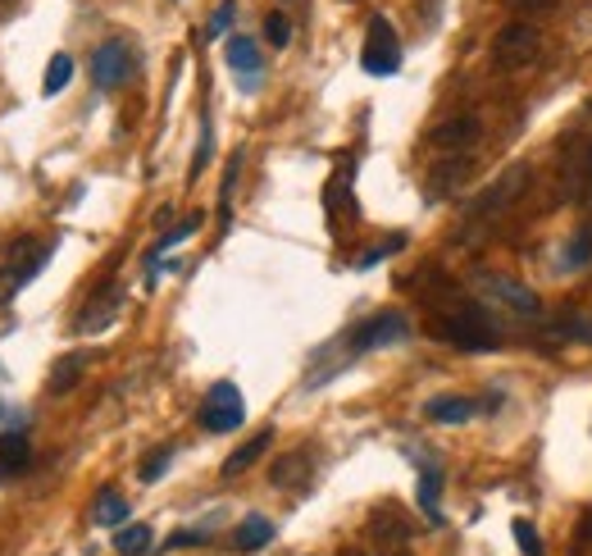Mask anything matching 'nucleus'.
Here are the masks:
<instances>
[{
    "mask_svg": "<svg viewBox=\"0 0 592 556\" xmlns=\"http://www.w3.org/2000/svg\"><path fill=\"white\" fill-rule=\"evenodd\" d=\"M433 333H438L443 343L460 347V352H492L496 343H502V333L492 329L488 311H479L474 301H460L451 315H438L433 320Z\"/></svg>",
    "mask_w": 592,
    "mask_h": 556,
    "instance_id": "nucleus-1",
    "label": "nucleus"
},
{
    "mask_svg": "<svg viewBox=\"0 0 592 556\" xmlns=\"http://www.w3.org/2000/svg\"><path fill=\"white\" fill-rule=\"evenodd\" d=\"M543 55V33L534 23H506L502 33H496V42H492V65L502 69V74H520V69H528L534 59Z\"/></svg>",
    "mask_w": 592,
    "mask_h": 556,
    "instance_id": "nucleus-2",
    "label": "nucleus"
},
{
    "mask_svg": "<svg viewBox=\"0 0 592 556\" xmlns=\"http://www.w3.org/2000/svg\"><path fill=\"white\" fill-rule=\"evenodd\" d=\"M360 69L369 78H392L401 69V37H396V27L383 14L369 19V37H365V51H360Z\"/></svg>",
    "mask_w": 592,
    "mask_h": 556,
    "instance_id": "nucleus-3",
    "label": "nucleus"
},
{
    "mask_svg": "<svg viewBox=\"0 0 592 556\" xmlns=\"http://www.w3.org/2000/svg\"><path fill=\"white\" fill-rule=\"evenodd\" d=\"M406 337H411V320L401 315V311H383V315L360 320V324L347 333V347H351V356H360V352H373V347L406 343Z\"/></svg>",
    "mask_w": 592,
    "mask_h": 556,
    "instance_id": "nucleus-4",
    "label": "nucleus"
},
{
    "mask_svg": "<svg viewBox=\"0 0 592 556\" xmlns=\"http://www.w3.org/2000/svg\"><path fill=\"white\" fill-rule=\"evenodd\" d=\"M246 420V407H242V392L237 383H214L205 392V407H201V429H210V434H233V429H242Z\"/></svg>",
    "mask_w": 592,
    "mask_h": 556,
    "instance_id": "nucleus-5",
    "label": "nucleus"
},
{
    "mask_svg": "<svg viewBox=\"0 0 592 556\" xmlns=\"http://www.w3.org/2000/svg\"><path fill=\"white\" fill-rule=\"evenodd\" d=\"M479 137H483L479 114H451V119H443V123H433V129H428V146L438 151V156H460V151L479 146Z\"/></svg>",
    "mask_w": 592,
    "mask_h": 556,
    "instance_id": "nucleus-6",
    "label": "nucleus"
},
{
    "mask_svg": "<svg viewBox=\"0 0 592 556\" xmlns=\"http://www.w3.org/2000/svg\"><path fill=\"white\" fill-rule=\"evenodd\" d=\"M474 283L483 288V297H492V301H502L506 311H515V315H538V292H528L524 283H515V278H506V274H492V269H483Z\"/></svg>",
    "mask_w": 592,
    "mask_h": 556,
    "instance_id": "nucleus-7",
    "label": "nucleus"
},
{
    "mask_svg": "<svg viewBox=\"0 0 592 556\" xmlns=\"http://www.w3.org/2000/svg\"><path fill=\"white\" fill-rule=\"evenodd\" d=\"M133 74V51L123 46V42H105L97 46V55H91V82H97L101 91H114L123 87Z\"/></svg>",
    "mask_w": 592,
    "mask_h": 556,
    "instance_id": "nucleus-8",
    "label": "nucleus"
},
{
    "mask_svg": "<svg viewBox=\"0 0 592 556\" xmlns=\"http://www.w3.org/2000/svg\"><path fill=\"white\" fill-rule=\"evenodd\" d=\"M46 256H51V246L46 242H37V237H23L14 252H10V265H5V288L14 292V288H23L27 278H33L42 265H46Z\"/></svg>",
    "mask_w": 592,
    "mask_h": 556,
    "instance_id": "nucleus-9",
    "label": "nucleus"
},
{
    "mask_svg": "<svg viewBox=\"0 0 592 556\" xmlns=\"http://www.w3.org/2000/svg\"><path fill=\"white\" fill-rule=\"evenodd\" d=\"M524 178H528V169H524V165H511V169H506V178L496 182V188L474 205V220H483V214H492V210H506V205L524 192Z\"/></svg>",
    "mask_w": 592,
    "mask_h": 556,
    "instance_id": "nucleus-10",
    "label": "nucleus"
},
{
    "mask_svg": "<svg viewBox=\"0 0 592 556\" xmlns=\"http://www.w3.org/2000/svg\"><path fill=\"white\" fill-rule=\"evenodd\" d=\"M310 452H288V456H278L273 466H269V483L273 488H305L310 483Z\"/></svg>",
    "mask_w": 592,
    "mask_h": 556,
    "instance_id": "nucleus-11",
    "label": "nucleus"
},
{
    "mask_svg": "<svg viewBox=\"0 0 592 556\" xmlns=\"http://www.w3.org/2000/svg\"><path fill=\"white\" fill-rule=\"evenodd\" d=\"M424 415L433 424H465V420L479 415V401H470V397H433L424 407Z\"/></svg>",
    "mask_w": 592,
    "mask_h": 556,
    "instance_id": "nucleus-12",
    "label": "nucleus"
},
{
    "mask_svg": "<svg viewBox=\"0 0 592 556\" xmlns=\"http://www.w3.org/2000/svg\"><path fill=\"white\" fill-rule=\"evenodd\" d=\"M269 443H273V429H260V434L256 438H246L228 460H224V479H237L242 470H252L256 466V460L269 452Z\"/></svg>",
    "mask_w": 592,
    "mask_h": 556,
    "instance_id": "nucleus-13",
    "label": "nucleus"
},
{
    "mask_svg": "<svg viewBox=\"0 0 592 556\" xmlns=\"http://www.w3.org/2000/svg\"><path fill=\"white\" fill-rule=\"evenodd\" d=\"M269 538H273V524L265 515H246L233 530V547L237 552H260V547H269Z\"/></svg>",
    "mask_w": 592,
    "mask_h": 556,
    "instance_id": "nucleus-14",
    "label": "nucleus"
},
{
    "mask_svg": "<svg viewBox=\"0 0 592 556\" xmlns=\"http://www.w3.org/2000/svg\"><path fill=\"white\" fill-rule=\"evenodd\" d=\"M470 169H474V160L470 156H451V160H443L438 169H433V192H456L465 178H470Z\"/></svg>",
    "mask_w": 592,
    "mask_h": 556,
    "instance_id": "nucleus-15",
    "label": "nucleus"
},
{
    "mask_svg": "<svg viewBox=\"0 0 592 556\" xmlns=\"http://www.w3.org/2000/svg\"><path fill=\"white\" fill-rule=\"evenodd\" d=\"M97 524H105V530H123V524H129V502H123V492H114V488L97 492Z\"/></svg>",
    "mask_w": 592,
    "mask_h": 556,
    "instance_id": "nucleus-16",
    "label": "nucleus"
},
{
    "mask_svg": "<svg viewBox=\"0 0 592 556\" xmlns=\"http://www.w3.org/2000/svg\"><path fill=\"white\" fill-rule=\"evenodd\" d=\"M228 65L237 69V78H256L260 74V46L252 37H228Z\"/></svg>",
    "mask_w": 592,
    "mask_h": 556,
    "instance_id": "nucleus-17",
    "label": "nucleus"
},
{
    "mask_svg": "<svg viewBox=\"0 0 592 556\" xmlns=\"http://www.w3.org/2000/svg\"><path fill=\"white\" fill-rule=\"evenodd\" d=\"M82 369H87V356H65L55 369H51V379H46V388L55 392V397H65V392H74L78 388V379H82Z\"/></svg>",
    "mask_w": 592,
    "mask_h": 556,
    "instance_id": "nucleus-18",
    "label": "nucleus"
},
{
    "mask_svg": "<svg viewBox=\"0 0 592 556\" xmlns=\"http://www.w3.org/2000/svg\"><path fill=\"white\" fill-rule=\"evenodd\" d=\"M588 265H592V229L574 233V237L566 242V252H560V274H579V269H588Z\"/></svg>",
    "mask_w": 592,
    "mask_h": 556,
    "instance_id": "nucleus-19",
    "label": "nucleus"
},
{
    "mask_svg": "<svg viewBox=\"0 0 592 556\" xmlns=\"http://www.w3.org/2000/svg\"><path fill=\"white\" fill-rule=\"evenodd\" d=\"M150 543H155L150 524H123V530L114 534V552H119V556H146Z\"/></svg>",
    "mask_w": 592,
    "mask_h": 556,
    "instance_id": "nucleus-20",
    "label": "nucleus"
},
{
    "mask_svg": "<svg viewBox=\"0 0 592 556\" xmlns=\"http://www.w3.org/2000/svg\"><path fill=\"white\" fill-rule=\"evenodd\" d=\"M438 498H443V470H424L420 475V511L433 520V524H443V511H438Z\"/></svg>",
    "mask_w": 592,
    "mask_h": 556,
    "instance_id": "nucleus-21",
    "label": "nucleus"
},
{
    "mask_svg": "<svg viewBox=\"0 0 592 556\" xmlns=\"http://www.w3.org/2000/svg\"><path fill=\"white\" fill-rule=\"evenodd\" d=\"M369 530L379 534V538H388V543H406V538H411V524L396 515V507H383L379 515L369 520Z\"/></svg>",
    "mask_w": 592,
    "mask_h": 556,
    "instance_id": "nucleus-22",
    "label": "nucleus"
},
{
    "mask_svg": "<svg viewBox=\"0 0 592 556\" xmlns=\"http://www.w3.org/2000/svg\"><path fill=\"white\" fill-rule=\"evenodd\" d=\"M27 460H33V443H27L23 434H0V466L23 470Z\"/></svg>",
    "mask_w": 592,
    "mask_h": 556,
    "instance_id": "nucleus-23",
    "label": "nucleus"
},
{
    "mask_svg": "<svg viewBox=\"0 0 592 556\" xmlns=\"http://www.w3.org/2000/svg\"><path fill=\"white\" fill-rule=\"evenodd\" d=\"M69 78H74V59H69V55H55L51 65H46V82H42V91H46V97H59V91L69 87Z\"/></svg>",
    "mask_w": 592,
    "mask_h": 556,
    "instance_id": "nucleus-24",
    "label": "nucleus"
},
{
    "mask_svg": "<svg viewBox=\"0 0 592 556\" xmlns=\"http://www.w3.org/2000/svg\"><path fill=\"white\" fill-rule=\"evenodd\" d=\"M511 534H515V543H520V552H524V556H547L543 534H538L528 520H515V524H511Z\"/></svg>",
    "mask_w": 592,
    "mask_h": 556,
    "instance_id": "nucleus-25",
    "label": "nucleus"
},
{
    "mask_svg": "<svg viewBox=\"0 0 592 556\" xmlns=\"http://www.w3.org/2000/svg\"><path fill=\"white\" fill-rule=\"evenodd\" d=\"M265 37H269L273 51H283V46L292 42V19H288V14H278V10L265 14Z\"/></svg>",
    "mask_w": 592,
    "mask_h": 556,
    "instance_id": "nucleus-26",
    "label": "nucleus"
},
{
    "mask_svg": "<svg viewBox=\"0 0 592 556\" xmlns=\"http://www.w3.org/2000/svg\"><path fill=\"white\" fill-rule=\"evenodd\" d=\"M169 460H174V447H155V452H146V460H142V479L146 483H155V479H160L165 470H169Z\"/></svg>",
    "mask_w": 592,
    "mask_h": 556,
    "instance_id": "nucleus-27",
    "label": "nucleus"
},
{
    "mask_svg": "<svg viewBox=\"0 0 592 556\" xmlns=\"http://www.w3.org/2000/svg\"><path fill=\"white\" fill-rule=\"evenodd\" d=\"M237 174H242V156H233V160H228V169H224V192H220V214H224V224H228V205H233Z\"/></svg>",
    "mask_w": 592,
    "mask_h": 556,
    "instance_id": "nucleus-28",
    "label": "nucleus"
},
{
    "mask_svg": "<svg viewBox=\"0 0 592 556\" xmlns=\"http://www.w3.org/2000/svg\"><path fill=\"white\" fill-rule=\"evenodd\" d=\"M197 229H201V214H192V220H182V224H178L174 233H165V237H160V246H155V256H160V252H169V246H174V242H182V237H192Z\"/></svg>",
    "mask_w": 592,
    "mask_h": 556,
    "instance_id": "nucleus-29",
    "label": "nucleus"
},
{
    "mask_svg": "<svg viewBox=\"0 0 592 556\" xmlns=\"http://www.w3.org/2000/svg\"><path fill=\"white\" fill-rule=\"evenodd\" d=\"M205 538H210L205 530H182V534H169V543H165V547H169V552H178V547H192V543H205Z\"/></svg>",
    "mask_w": 592,
    "mask_h": 556,
    "instance_id": "nucleus-30",
    "label": "nucleus"
},
{
    "mask_svg": "<svg viewBox=\"0 0 592 556\" xmlns=\"http://www.w3.org/2000/svg\"><path fill=\"white\" fill-rule=\"evenodd\" d=\"M401 242H406V237H392L388 246H369V252L360 256V269H369V265H379V260H383L388 252H396V246H401Z\"/></svg>",
    "mask_w": 592,
    "mask_h": 556,
    "instance_id": "nucleus-31",
    "label": "nucleus"
},
{
    "mask_svg": "<svg viewBox=\"0 0 592 556\" xmlns=\"http://www.w3.org/2000/svg\"><path fill=\"white\" fill-rule=\"evenodd\" d=\"M511 5H515L520 14H551L560 0H511Z\"/></svg>",
    "mask_w": 592,
    "mask_h": 556,
    "instance_id": "nucleus-32",
    "label": "nucleus"
},
{
    "mask_svg": "<svg viewBox=\"0 0 592 556\" xmlns=\"http://www.w3.org/2000/svg\"><path fill=\"white\" fill-rule=\"evenodd\" d=\"M228 23H233V0H224V5L214 10V19H210V37H220Z\"/></svg>",
    "mask_w": 592,
    "mask_h": 556,
    "instance_id": "nucleus-33",
    "label": "nucleus"
},
{
    "mask_svg": "<svg viewBox=\"0 0 592 556\" xmlns=\"http://www.w3.org/2000/svg\"><path fill=\"white\" fill-rule=\"evenodd\" d=\"M583 543H592V511H588V520H583Z\"/></svg>",
    "mask_w": 592,
    "mask_h": 556,
    "instance_id": "nucleus-34",
    "label": "nucleus"
},
{
    "mask_svg": "<svg viewBox=\"0 0 592 556\" xmlns=\"http://www.w3.org/2000/svg\"><path fill=\"white\" fill-rule=\"evenodd\" d=\"M10 10H14V0H0V19H5Z\"/></svg>",
    "mask_w": 592,
    "mask_h": 556,
    "instance_id": "nucleus-35",
    "label": "nucleus"
},
{
    "mask_svg": "<svg viewBox=\"0 0 592 556\" xmlns=\"http://www.w3.org/2000/svg\"><path fill=\"white\" fill-rule=\"evenodd\" d=\"M342 556H369V552L365 547H351V552H342Z\"/></svg>",
    "mask_w": 592,
    "mask_h": 556,
    "instance_id": "nucleus-36",
    "label": "nucleus"
}]
</instances>
